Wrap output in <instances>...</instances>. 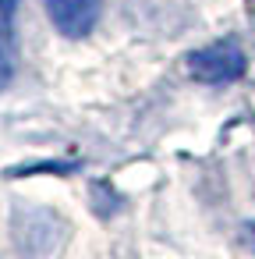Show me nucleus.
Segmentation results:
<instances>
[{
    "mask_svg": "<svg viewBox=\"0 0 255 259\" xmlns=\"http://www.w3.org/2000/svg\"><path fill=\"white\" fill-rule=\"evenodd\" d=\"M188 71L202 85H230V82L244 78L248 57L234 39H220V43H209V47L195 50L188 57Z\"/></svg>",
    "mask_w": 255,
    "mask_h": 259,
    "instance_id": "f257e3e1",
    "label": "nucleus"
},
{
    "mask_svg": "<svg viewBox=\"0 0 255 259\" xmlns=\"http://www.w3.org/2000/svg\"><path fill=\"white\" fill-rule=\"evenodd\" d=\"M99 0H46V15L54 29L68 39H82L99 22Z\"/></svg>",
    "mask_w": 255,
    "mask_h": 259,
    "instance_id": "f03ea898",
    "label": "nucleus"
},
{
    "mask_svg": "<svg viewBox=\"0 0 255 259\" xmlns=\"http://www.w3.org/2000/svg\"><path fill=\"white\" fill-rule=\"evenodd\" d=\"M11 22L0 15V89H8L15 78V43H11Z\"/></svg>",
    "mask_w": 255,
    "mask_h": 259,
    "instance_id": "7ed1b4c3",
    "label": "nucleus"
},
{
    "mask_svg": "<svg viewBox=\"0 0 255 259\" xmlns=\"http://www.w3.org/2000/svg\"><path fill=\"white\" fill-rule=\"evenodd\" d=\"M82 163H75V160H57V163H29V167H15V170H8L11 178H25V174H71V170H78Z\"/></svg>",
    "mask_w": 255,
    "mask_h": 259,
    "instance_id": "20e7f679",
    "label": "nucleus"
},
{
    "mask_svg": "<svg viewBox=\"0 0 255 259\" xmlns=\"http://www.w3.org/2000/svg\"><path fill=\"white\" fill-rule=\"evenodd\" d=\"M15 8H18V0H0V15H4L8 22H11V15H15Z\"/></svg>",
    "mask_w": 255,
    "mask_h": 259,
    "instance_id": "39448f33",
    "label": "nucleus"
}]
</instances>
